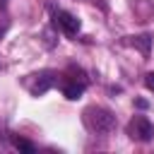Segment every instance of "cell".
Segmentation results:
<instances>
[{
	"instance_id": "1",
	"label": "cell",
	"mask_w": 154,
	"mask_h": 154,
	"mask_svg": "<svg viewBox=\"0 0 154 154\" xmlns=\"http://www.w3.org/2000/svg\"><path fill=\"white\" fill-rule=\"evenodd\" d=\"M84 123L91 132L96 135H108L116 130V116L108 111V108H101V106H91L84 111Z\"/></svg>"
},
{
	"instance_id": "2",
	"label": "cell",
	"mask_w": 154,
	"mask_h": 154,
	"mask_svg": "<svg viewBox=\"0 0 154 154\" xmlns=\"http://www.w3.org/2000/svg\"><path fill=\"white\" fill-rule=\"evenodd\" d=\"M128 135L137 142H149V140H154V125L147 116H135L128 123Z\"/></svg>"
},
{
	"instance_id": "3",
	"label": "cell",
	"mask_w": 154,
	"mask_h": 154,
	"mask_svg": "<svg viewBox=\"0 0 154 154\" xmlns=\"http://www.w3.org/2000/svg\"><path fill=\"white\" fill-rule=\"evenodd\" d=\"M55 24L65 31V34H70V36H75L77 31H79V19L75 17V14H70V12H65V10H58L55 12Z\"/></svg>"
},
{
	"instance_id": "4",
	"label": "cell",
	"mask_w": 154,
	"mask_h": 154,
	"mask_svg": "<svg viewBox=\"0 0 154 154\" xmlns=\"http://www.w3.org/2000/svg\"><path fill=\"white\" fill-rule=\"evenodd\" d=\"M63 94H65V99L77 101V99L84 94V84H82V82H67V84L63 87Z\"/></svg>"
},
{
	"instance_id": "5",
	"label": "cell",
	"mask_w": 154,
	"mask_h": 154,
	"mask_svg": "<svg viewBox=\"0 0 154 154\" xmlns=\"http://www.w3.org/2000/svg\"><path fill=\"white\" fill-rule=\"evenodd\" d=\"M12 144H14L19 152H24V154H34V152H36V147H34L29 140H24V137H14V140H12Z\"/></svg>"
},
{
	"instance_id": "6",
	"label": "cell",
	"mask_w": 154,
	"mask_h": 154,
	"mask_svg": "<svg viewBox=\"0 0 154 154\" xmlns=\"http://www.w3.org/2000/svg\"><path fill=\"white\" fill-rule=\"evenodd\" d=\"M132 43H135V46H137V48H140V51L147 55V53H149V43H152V36H149V34H142V36H137Z\"/></svg>"
},
{
	"instance_id": "7",
	"label": "cell",
	"mask_w": 154,
	"mask_h": 154,
	"mask_svg": "<svg viewBox=\"0 0 154 154\" xmlns=\"http://www.w3.org/2000/svg\"><path fill=\"white\" fill-rule=\"evenodd\" d=\"M48 87H51V77H46V75H43V77L34 84V89H31V91H34V94H43Z\"/></svg>"
},
{
	"instance_id": "8",
	"label": "cell",
	"mask_w": 154,
	"mask_h": 154,
	"mask_svg": "<svg viewBox=\"0 0 154 154\" xmlns=\"http://www.w3.org/2000/svg\"><path fill=\"white\" fill-rule=\"evenodd\" d=\"M144 84H147V89H152V91H154V72H147V77H144Z\"/></svg>"
}]
</instances>
